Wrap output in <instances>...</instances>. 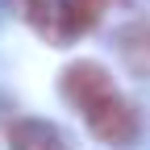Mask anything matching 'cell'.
Listing matches in <instances>:
<instances>
[{
  "instance_id": "obj_1",
  "label": "cell",
  "mask_w": 150,
  "mask_h": 150,
  "mask_svg": "<svg viewBox=\"0 0 150 150\" xmlns=\"http://www.w3.org/2000/svg\"><path fill=\"white\" fill-rule=\"evenodd\" d=\"M104 8H108V0H46L29 25L50 46H71L75 38H83L100 25Z\"/></svg>"
},
{
  "instance_id": "obj_2",
  "label": "cell",
  "mask_w": 150,
  "mask_h": 150,
  "mask_svg": "<svg viewBox=\"0 0 150 150\" xmlns=\"http://www.w3.org/2000/svg\"><path fill=\"white\" fill-rule=\"evenodd\" d=\"M83 121H88V129L104 146H129L138 138V112H134V104H129L121 92H108V96H100L96 104H88Z\"/></svg>"
},
{
  "instance_id": "obj_3",
  "label": "cell",
  "mask_w": 150,
  "mask_h": 150,
  "mask_svg": "<svg viewBox=\"0 0 150 150\" xmlns=\"http://www.w3.org/2000/svg\"><path fill=\"white\" fill-rule=\"evenodd\" d=\"M59 88H63V96H67L75 108H79V112H83L88 104H96L100 96L117 92V88H112V75H108L100 63H92V59H83V63H71V67L63 71Z\"/></svg>"
},
{
  "instance_id": "obj_4",
  "label": "cell",
  "mask_w": 150,
  "mask_h": 150,
  "mask_svg": "<svg viewBox=\"0 0 150 150\" xmlns=\"http://www.w3.org/2000/svg\"><path fill=\"white\" fill-rule=\"evenodd\" d=\"M117 46H121L125 67L134 75H142V79H150V21H146V17L134 21V25H125L117 33Z\"/></svg>"
},
{
  "instance_id": "obj_5",
  "label": "cell",
  "mask_w": 150,
  "mask_h": 150,
  "mask_svg": "<svg viewBox=\"0 0 150 150\" xmlns=\"http://www.w3.org/2000/svg\"><path fill=\"white\" fill-rule=\"evenodd\" d=\"M8 150H67V142L46 121H17L8 129Z\"/></svg>"
},
{
  "instance_id": "obj_6",
  "label": "cell",
  "mask_w": 150,
  "mask_h": 150,
  "mask_svg": "<svg viewBox=\"0 0 150 150\" xmlns=\"http://www.w3.org/2000/svg\"><path fill=\"white\" fill-rule=\"evenodd\" d=\"M42 4H46V0H8V8H13L17 17H21V21H33Z\"/></svg>"
}]
</instances>
